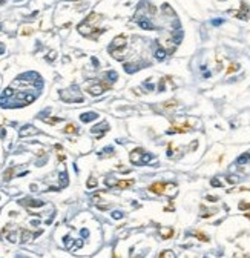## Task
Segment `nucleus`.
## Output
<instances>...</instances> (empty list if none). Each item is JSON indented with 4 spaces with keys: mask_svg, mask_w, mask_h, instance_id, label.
Masks as SVG:
<instances>
[{
    "mask_svg": "<svg viewBox=\"0 0 250 258\" xmlns=\"http://www.w3.org/2000/svg\"><path fill=\"white\" fill-rule=\"evenodd\" d=\"M103 15L97 12H91L81 23L78 25V32L84 37H91V39H98V35L105 32V29L98 28V23L101 21Z\"/></svg>",
    "mask_w": 250,
    "mask_h": 258,
    "instance_id": "nucleus-1",
    "label": "nucleus"
},
{
    "mask_svg": "<svg viewBox=\"0 0 250 258\" xmlns=\"http://www.w3.org/2000/svg\"><path fill=\"white\" fill-rule=\"evenodd\" d=\"M236 17L242 19V20H247V17H249V5L246 2H241V9H240V12H236Z\"/></svg>",
    "mask_w": 250,
    "mask_h": 258,
    "instance_id": "nucleus-6",
    "label": "nucleus"
},
{
    "mask_svg": "<svg viewBox=\"0 0 250 258\" xmlns=\"http://www.w3.org/2000/svg\"><path fill=\"white\" fill-rule=\"evenodd\" d=\"M63 132H64V134H77V126H75L74 123H69V125L64 126Z\"/></svg>",
    "mask_w": 250,
    "mask_h": 258,
    "instance_id": "nucleus-11",
    "label": "nucleus"
},
{
    "mask_svg": "<svg viewBox=\"0 0 250 258\" xmlns=\"http://www.w3.org/2000/svg\"><path fill=\"white\" fill-rule=\"evenodd\" d=\"M31 238H32V235L28 232V230H23V236H21V241L25 243V241H29Z\"/></svg>",
    "mask_w": 250,
    "mask_h": 258,
    "instance_id": "nucleus-17",
    "label": "nucleus"
},
{
    "mask_svg": "<svg viewBox=\"0 0 250 258\" xmlns=\"http://www.w3.org/2000/svg\"><path fill=\"white\" fill-rule=\"evenodd\" d=\"M143 157H144V150L141 148H137V149H134L132 152H130V161H132L134 164L143 163Z\"/></svg>",
    "mask_w": 250,
    "mask_h": 258,
    "instance_id": "nucleus-4",
    "label": "nucleus"
},
{
    "mask_svg": "<svg viewBox=\"0 0 250 258\" xmlns=\"http://www.w3.org/2000/svg\"><path fill=\"white\" fill-rule=\"evenodd\" d=\"M192 126H190V123H184V125H173L169 131V134H184V132H189Z\"/></svg>",
    "mask_w": 250,
    "mask_h": 258,
    "instance_id": "nucleus-5",
    "label": "nucleus"
},
{
    "mask_svg": "<svg viewBox=\"0 0 250 258\" xmlns=\"http://www.w3.org/2000/svg\"><path fill=\"white\" fill-rule=\"evenodd\" d=\"M160 235L163 236V240H167V238H170V236L173 235V229L172 227H161L160 229Z\"/></svg>",
    "mask_w": 250,
    "mask_h": 258,
    "instance_id": "nucleus-8",
    "label": "nucleus"
},
{
    "mask_svg": "<svg viewBox=\"0 0 250 258\" xmlns=\"http://www.w3.org/2000/svg\"><path fill=\"white\" fill-rule=\"evenodd\" d=\"M134 184V180H121V181H117V187H120V189H126V187H130Z\"/></svg>",
    "mask_w": 250,
    "mask_h": 258,
    "instance_id": "nucleus-9",
    "label": "nucleus"
},
{
    "mask_svg": "<svg viewBox=\"0 0 250 258\" xmlns=\"http://www.w3.org/2000/svg\"><path fill=\"white\" fill-rule=\"evenodd\" d=\"M158 258H175V255H173L172 250H163Z\"/></svg>",
    "mask_w": 250,
    "mask_h": 258,
    "instance_id": "nucleus-14",
    "label": "nucleus"
},
{
    "mask_svg": "<svg viewBox=\"0 0 250 258\" xmlns=\"http://www.w3.org/2000/svg\"><path fill=\"white\" fill-rule=\"evenodd\" d=\"M39 131L34 128V126H25L23 129L20 131V137H26V135H34V134H37Z\"/></svg>",
    "mask_w": 250,
    "mask_h": 258,
    "instance_id": "nucleus-7",
    "label": "nucleus"
},
{
    "mask_svg": "<svg viewBox=\"0 0 250 258\" xmlns=\"http://www.w3.org/2000/svg\"><path fill=\"white\" fill-rule=\"evenodd\" d=\"M193 235L197 236V238H199V241H204V243H206V241H209V236L206 235V234H203V232H199V230H197Z\"/></svg>",
    "mask_w": 250,
    "mask_h": 258,
    "instance_id": "nucleus-13",
    "label": "nucleus"
},
{
    "mask_svg": "<svg viewBox=\"0 0 250 258\" xmlns=\"http://www.w3.org/2000/svg\"><path fill=\"white\" fill-rule=\"evenodd\" d=\"M212 184H213V186H221V181H218V180H212Z\"/></svg>",
    "mask_w": 250,
    "mask_h": 258,
    "instance_id": "nucleus-22",
    "label": "nucleus"
},
{
    "mask_svg": "<svg viewBox=\"0 0 250 258\" xmlns=\"http://www.w3.org/2000/svg\"><path fill=\"white\" fill-rule=\"evenodd\" d=\"M246 217H247V218H250V214H246Z\"/></svg>",
    "mask_w": 250,
    "mask_h": 258,
    "instance_id": "nucleus-23",
    "label": "nucleus"
},
{
    "mask_svg": "<svg viewBox=\"0 0 250 258\" xmlns=\"http://www.w3.org/2000/svg\"><path fill=\"white\" fill-rule=\"evenodd\" d=\"M12 174H14V168H9L6 172L3 174V180H11V177H12Z\"/></svg>",
    "mask_w": 250,
    "mask_h": 258,
    "instance_id": "nucleus-16",
    "label": "nucleus"
},
{
    "mask_svg": "<svg viewBox=\"0 0 250 258\" xmlns=\"http://www.w3.org/2000/svg\"><path fill=\"white\" fill-rule=\"evenodd\" d=\"M240 209H242V211H244V209H250V203L241 201V203H240Z\"/></svg>",
    "mask_w": 250,
    "mask_h": 258,
    "instance_id": "nucleus-18",
    "label": "nucleus"
},
{
    "mask_svg": "<svg viewBox=\"0 0 250 258\" xmlns=\"http://www.w3.org/2000/svg\"><path fill=\"white\" fill-rule=\"evenodd\" d=\"M177 106H178V101L177 100H169V101H164V103L161 105L163 109H167V111L173 109V107H177Z\"/></svg>",
    "mask_w": 250,
    "mask_h": 258,
    "instance_id": "nucleus-10",
    "label": "nucleus"
},
{
    "mask_svg": "<svg viewBox=\"0 0 250 258\" xmlns=\"http://www.w3.org/2000/svg\"><path fill=\"white\" fill-rule=\"evenodd\" d=\"M238 69H240V64L238 63H232L229 68H227V74H232V72H236Z\"/></svg>",
    "mask_w": 250,
    "mask_h": 258,
    "instance_id": "nucleus-15",
    "label": "nucleus"
},
{
    "mask_svg": "<svg viewBox=\"0 0 250 258\" xmlns=\"http://www.w3.org/2000/svg\"><path fill=\"white\" fill-rule=\"evenodd\" d=\"M95 184H97V180H95V178H91V180L88 181V186H89V187H92V186H95Z\"/></svg>",
    "mask_w": 250,
    "mask_h": 258,
    "instance_id": "nucleus-20",
    "label": "nucleus"
},
{
    "mask_svg": "<svg viewBox=\"0 0 250 258\" xmlns=\"http://www.w3.org/2000/svg\"><path fill=\"white\" fill-rule=\"evenodd\" d=\"M97 117H98V115H97L95 112H88V114L81 115V120H83V121H91V120H95Z\"/></svg>",
    "mask_w": 250,
    "mask_h": 258,
    "instance_id": "nucleus-12",
    "label": "nucleus"
},
{
    "mask_svg": "<svg viewBox=\"0 0 250 258\" xmlns=\"http://www.w3.org/2000/svg\"><path fill=\"white\" fill-rule=\"evenodd\" d=\"M149 191L154 193H158V195H175L177 192V184L175 183H161L157 181L154 184L149 186Z\"/></svg>",
    "mask_w": 250,
    "mask_h": 258,
    "instance_id": "nucleus-2",
    "label": "nucleus"
},
{
    "mask_svg": "<svg viewBox=\"0 0 250 258\" xmlns=\"http://www.w3.org/2000/svg\"><path fill=\"white\" fill-rule=\"evenodd\" d=\"M157 57H158V58H164V51H163V49H158V52H157Z\"/></svg>",
    "mask_w": 250,
    "mask_h": 258,
    "instance_id": "nucleus-21",
    "label": "nucleus"
},
{
    "mask_svg": "<svg viewBox=\"0 0 250 258\" xmlns=\"http://www.w3.org/2000/svg\"><path fill=\"white\" fill-rule=\"evenodd\" d=\"M109 88H111L109 83H106V82H97V83H94V85L88 86V88H86V91H88L89 94H92V95H100V94H103V92H106Z\"/></svg>",
    "mask_w": 250,
    "mask_h": 258,
    "instance_id": "nucleus-3",
    "label": "nucleus"
},
{
    "mask_svg": "<svg viewBox=\"0 0 250 258\" xmlns=\"http://www.w3.org/2000/svg\"><path fill=\"white\" fill-rule=\"evenodd\" d=\"M31 32H32V29H31V28H23V31H21V34H23V35H29Z\"/></svg>",
    "mask_w": 250,
    "mask_h": 258,
    "instance_id": "nucleus-19",
    "label": "nucleus"
}]
</instances>
